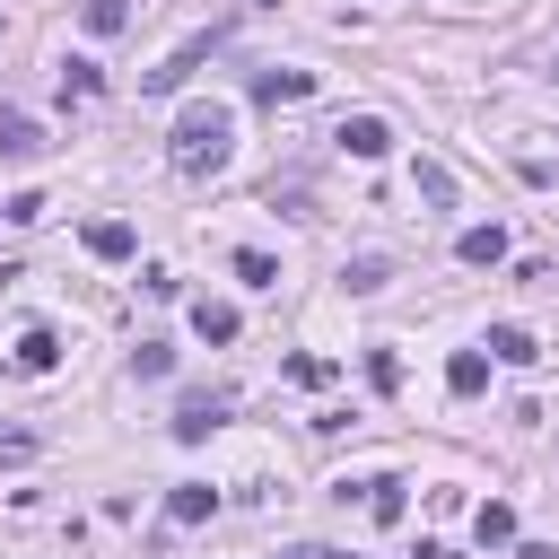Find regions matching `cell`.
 <instances>
[{
    "label": "cell",
    "instance_id": "1",
    "mask_svg": "<svg viewBox=\"0 0 559 559\" xmlns=\"http://www.w3.org/2000/svg\"><path fill=\"white\" fill-rule=\"evenodd\" d=\"M227 157H236V114H227V105H183V122H175V140H166V166L201 183V175H218Z\"/></svg>",
    "mask_w": 559,
    "mask_h": 559
},
{
    "label": "cell",
    "instance_id": "2",
    "mask_svg": "<svg viewBox=\"0 0 559 559\" xmlns=\"http://www.w3.org/2000/svg\"><path fill=\"white\" fill-rule=\"evenodd\" d=\"M210 52H218V26H201V35H183V44H175V52H166V61H157V70L140 79V87H148V96H175V87H183V79H192V70H201Z\"/></svg>",
    "mask_w": 559,
    "mask_h": 559
},
{
    "label": "cell",
    "instance_id": "3",
    "mask_svg": "<svg viewBox=\"0 0 559 559\" xmlns=\"http://www.w3.org/2000/svg\"><path fill=\"white\" fill-rule=\"evenodd\" d=\"M218 515V489L210 480H175L166 489V533H192V524H210Z\"/></svg>",
    "mask_w": 559,
    "mask_h": 559
},
{
    "label": "cell",
    "instance_id": "4",
    "mask_svg": "<svg viewBox=\"0 0 559 559\" xmlns=\"http://www.w3.org/2000/svg\"><path fill=\"white\" fill-rule=\"evenodd\" d=\"M218 419H227V393H183L175 402V445H201Z\"/></svg>",
    "mask_w": 559,
    "mask_h": 559
},
{
    "label": "cell",
    "instance_id": "5",
    "mask_svg": "<svg viewBox=\"0 0 559 559\" xmlns=\"http://www.w3.org/2000/svg\"><path fill=\"white\" fill-rule=\"evenodd\" d=\"M332 140H341L349 157H384V148H393V122H384V114H349Z\"/></svg>",
    "mask_w": 559,
    "mask_h": 559
},
{
    "label": "cell",
    "instance_id": "6",
    "mask_svg": "<svg viewBox=\"0 0 559 559\" xmlns=\"http://www.w3.org/2000/svg\"><path fill=\"white\" fill-rule=\"evenodd\" d=\"M9 367H17V376H52V367H61V341H52L44 323H35V332H17V349H9Z\"/></svg>",
    "mask_w": 559,
    "mask_h": 559
},
{
    "label": "cell",
    "instance_id": "7",
    "mask_svg": "<svg viewBox=\"0 0 559 559\" xmlns=\"http://www.w3.org/2000/svg\"><path fill=\"white\" fill-rule=\"evenodd\" d=\"M480 349H489V358H498V367H533V358H542V349H533V332H524V323H489V341H480Z\"/></svg>",
    "mask_w": 559,
    "mask_h": 559
},
{
    "label": "cell",
    "instance_id": "8",
    "mask_svg": "<svg viewBox=\"0 0 559 559\" xmlns=\"http://www.w3.org/2000/svg\"><path fill=\"white\" fill-rule=\"evenodd\" d=\"M253 96H262V105H297V96H314V70H262Z\"/></svg>",
    "mask_w": 559,
    "mask_h": 559
},
{
    "label": "cell",
    "instance_id": "9",
    "mask_svg": "<svg viewBox=\"0 0 559 559\" xmlns=\"http://www.w3.org/2000/svg\"><path fill=\"white\" fill-rule=\"evenodd\" d=\"M454 253H463L472 271H498V262H507V227H463V245H454Z\"/></svg>",
    "mask_w": 559,
    "mask_h": 559
},
{
    "label": "cell",
    "instance_id": "10",
    "mask_svg": "<svg viewBox=\"0 0 559 559\" xmlns=\"http://www.w3.org/2000/svg\"><path fill=\"white\" fill-rule=\"evenodd\" d=\"M472 533H480V550H507V542H515V507H507V498H489V507L472 515Z\"/></svg>",
    "mask_w": 559,
    "mask_h": 559
},
{
    "label": "cell",
    "instance_id": "11",
    "mask_svg": "<svg viewBox=\"0 0 559 559\" xmlns=\"http://www.w3.org/2000/svg\"><path fill=\"white\" fill-rule=\"evenodd\" d=\"M402 507H411V498H402V480H393V472H376V480H367V515H376V524H402Z\"/></svg>",
    "mask_w": 559,
    "mask_h": 559
},
{
    "label": "cell",
    "instance_id": "12",
    "mask_svg": "<svg viewBox=\"0 0 559 559\" xmlns=\"http://www.w3.org/2000/svg\"><path fill=\"white\" fill-rule=\"evenodd\" d=\"M87 253H96V262H122V253H131V227H122V218H96V227H87Z\"/></svg>",
    "mask_w": 559,
    "mask_h": 559
},
{
    "label": "cell",
    "instance_id": "13",
    "mask_svg": "<svg viewBox=\"0 0 559 559\" xmlns=\"http://www.w3.org/2000/svg\"><path fill=\"white\" fill-rule=\"evenodd\" d=\"M445 384H454V393H480V384H489V358H480V349H454V358H445Z\"/></svg>",
    "mask_w": 559,
    "mask_h": 559
},
{
    "label": "cell",
    "instance_id": "14",
    "mask_svg": "<svg viewBox=\"0 0 559 559\" xmlns=\"http://www.w3.org/2000/svg\"><path fill=\"white\" fill-rule=\"evenodd\" d=\"M236 280H245V288H280V262L253 253V245H236Z\"/></svg>",
    "mask_w": 559,
    "mask_h": 559
},
{
    "label": "cell",
    "instance_id": "15",
    "mask_svg": "<svg viewBox=\"0 0 559 559\" xmlns=\"http://www.w3.org/2000/svg\"><path fill=\"white\" fill-rule=\"evenodd\" d=\"M192 332H201V341H236V306H210V297H201V306H192Z\"/></svg>",
    "mask_w": 559,
    "mask_h": 559
},
{
    "label": "cell",
    "instance_id": "16",
    "mask_svg": "<svg viewBox=\"0 0 559 559\" xmlns=\"http://www.w3.org/2000/svg\"><path fill=\"white\" fill-rule=\"evenodd\" d=\"M0 157H44V131L35 122H0Z\"/></svg>",
    "mask_w": 559,
    "mask_h": 559
},
{
    "label": "cell",
    "instance_id": "17",
    "mask_svg": "<svg viewBox=\"0 0 559 559\" xmlns=\"http://www.w3.org/2000/svg\"><path fill=\"white\" fill-rule=\"evenodd\" d=\"M131 376H148V384L175 376V349H166V341H140V349H131Z\"/></svg>",
    "mask_w": 559,
    "mask_h": 559
},
{
    "label": "cell",
    "instance_id": "18",
    "mask_svg": "<svg viewBox=\"0 0 559 559\" xmlns=\"http://www.w3.org/2000/svg\"><path fill=\"white\" fill-rule=\"evenodd\" d=\"M35 454H44V437H35V428H0V463H9V472H17V463H35Z\"/></svg>",
    "mask_w": 559,
    "mask_h": 559
},
{
    "label": "cell",
    "instance_id": "19",
    "mask_svg": "<svg viewBox=\"0 0 559 559\" xmlns=\"http://www.w3.org/2000/svg\"><path fill=\"white\" fill-rule=\"evenodd\" d=\"M131 26V0H87V35H122Z\"/></svg>",
    "mask_w": 559,
    "mask_h": 559
},
{
    "label": "cell",
    "instance_id": "20",
    "mask_svg": "<svg viewBox=\"0 0 559 559\" xmlns=\"http://www.w3.org/2000/svg\"><path fill=\"white\" fill-rule=\"evenodd\" d=\"M0 218H9V227H35V218H44V192H17V201H0Z\"/></svg>",
    "mask_w": 559,
    "mask_h": 559
},
{
    "label": "cell",
    "instance_id": "21",
    "mask_svg": "<svg viewBox=\"0 0 559 559\" xmlns=\"http://www.w3.org/2000/svg\"><path fill=\"white\" fill-rule=\"evenodd\" d=\"M341 280H349V288H384V253H358Z\"/></svg>",
    "mask_w": 559,
    "mask_h": 559
},
{
    "label": "cell",
    "instance_id": "22",
    "mask_svg": "<svg viewBox=\"0 0 559 559\" xmlns=\"http://www.w3.org/2000/svg\"><path fill=\"white\" fill-rule=\"evenodd\" d=\"M367 384H376V393H393V384H402V358H393V349H376V358H367Z\"/></svg>",
    "mask_w": 559,
    "mask_h": 559
},
{
    "label": "cell",
    "instance_id": "23",
    "mask_svg": "<svg viewBox=\"0 0 559 559\" xmlns=\"http://www.w3.org/2000/svg\"><path fill=\"white\" fill-rule=\"evenodd\" d=\"M419 201H454V175L445 166H419Z\"/></svg>",
    "mask_w": 559,
    "mask_h": 559
}]
</instances>
